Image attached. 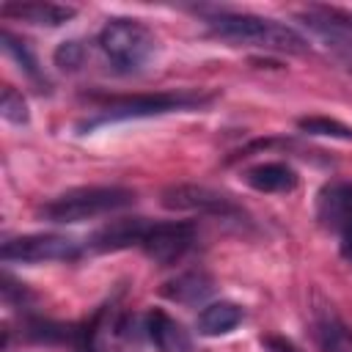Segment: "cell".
<instances>
[{"mask_svg":"<svg viewBox=\"0 0 352 352\" xmlns=\"http://www.w3.org/2000/svg\"><path fill=\"white\" fill-rule=\"evenodd\" d=\"M0 14H3L6 19H19V22H28V25L58 28V25L74 19L77 8L60 6V3H41V0H33V3H3V6H0Z\"/></svg>","mask_w":352,"mask_h":352,"instance_id":"8fae6325","label":"cell"},{"mask_svg":"<svg viewBox=\"0 0 352 352\" xmlns=\"http://www.w3.org/2000/svg\"><path fill=\"white\" fill-rule=\"evenodd\" d=\"M206 28L214 38L231 41V44H245V47H258V50H272V52H308V38L297 33L292 25L256 16V14H239V11H214L206 16Z\"/></svg>","mask_w":352,"mask_h":352,"instance_id":"6da1fadb","label":"cell"},{"mask_svg":"<svg viewBox=\"0 0 352 352\" xmlns=\"http://www.w3.org/2000/svg\"><path fill=\"white\" fill-rule=\"evenodd\" d=\"M212 102V94L195 91V88H182V91H157V94H135V96H118L107 99L99 107V116L80 124L77 129H96L110 121H129V118H154L165 116L173 110H192Z\"/></svg>","mask_w":352,"mask_h":352,"instance_id":"3957f363","label":"cell"},{"mask_svg":"<svg viewBox=\"0 0 352 352\" xmlns=\"http://www.w3.org/2000/svg\"><path fill=\"white\" fill-rule=\"evenodd\" d=\"M261 344H264L270 352H300V349H297L289 338H283V336H264Z\"/></svg>","mask_w":352,"mask_h":352,"instance_id":"44dd1931","label":"cell"},{"mask_svg":"<svg viewBox=\"0 0 352 352\" xmlns=\"http://www.w3.org/2000/svg\"><path fill=\"white\" fill-rule=\"evenodd\" d=\"M162 206L170 212H201V214H217V217H239L242 209L226 198L223 192H214L201 184H170L160 195Z\"/></svg>","mask_w":352,"mask_h":352,"instance_id":"ba28073f","label":"cell"},{"mask_svg":"<svg viewBox=\"0 0 352 352\" xmlns=\"http://www.w3.org/2000/svg\"><path fill=\"white\" fill-rule=\"evenodd\" d=\"M162 294L173 302H184V305H192L204 297L212 294V278L206 272H184L173 280H168L162 286Z\"/></svg>","mask_w":352,"mask_h":352,"instance_id":"2e32d148","label":"cell"},{"mask_svg":"<svg viewBox=\"0 0 352 352\" xmlns=\"http://www.w3.org/2000/svg\"><path fill=\"white\" fill-rule=\"evenodd\" d=\"M55 66H60V69H77L80 63H82V58H85V47L80 44V41H63L58 50H55Z\"/></svg>","mask_w":352,"mask_h":352,"instance_id":"ffe728a7","label":"cell"},{"mask_svg":"<svg viewBox=\"0 0 352 352\" xmlns=\"http://www.w3.org/2000/svg\"><path fill=\"white\" fill-rule=\"evenodd\" d=\"M146 336L148 341L160 349V352H190V336L182 327V322H176L173 316H168L165 311L154 308L146 316Z\"/></svg>","mask_w":352,"mask_h":352,"instance_id":"4fadbf2b","label":"cell"},{"mask_svg":"<svg viewBox=\"0 0 352 352\" xmlns=\"http://www.w3.org/2000/svg\"><path fill=\"white\" fill-rule=\"evenodd\" d=\"M242 316H245V311L236 302H228V300L209 302L198 314V333L201 336H226L242 322Z\"/></svg>","mask_w":352,"mask_h":352,"instance_id":"9a60e30c","label":"cell"},{"mask_svg":"<svg viewBox=\"0 0 352 352\" xmlns=\"http://www.w3.org/2000/svg\"><path fill=\"white\" fill-rule=\"evenodd\" d=\"M314 338L322 352H352V327L333 311V305L314 311Z\"/></svg>","mask_w":352,"mask_h":352,"instance_id":"7c38bea8","label":"cell"},{"mask_svg":"<svg viewBox=\"0 0 352 352\" xmlns=\"http://www.w3.org/2000/svg\"><path fill=\"white\" fill-rule=\"evenodd\" d=\"M297 129L305 135H322V138H338V140H352V126L327 118V116H308L297 121Z\"/></svg>","mask_w":352,"mask_h":352,"instance_id":"ac0fdd59","label":"cell"},{"mask_svg":"<svg viewBox=\"0 0 352 352\" xmlns=\"http://www.w3.org/2000/svg\"><path fill=\"white\" fill-rule=\"evenodd\" d=\"M96 44H99L102 55L107 58V63L121 74L140 72L143 66H148L154 60V55L160 50L157 36L140 19H129V16L107 19L96 36Z\"/></svg>","mask_w":352,"mask_h":352,"instance_id":"7a4b0ae2","label":"cell"},{"mask_svg":"<svg viewBox=\"0 0 352 352\" xmlns=\"http://www.w3.org/2000/svg\"><path fill=\"white\" fill-rule=\"evenodd\" d=\"M242 182L256 192H292L300 179L286 162H258L242 173Z\"/></svg>","mask_w":352,"mask_h":352,"instance_id":"5bb4252c","label":"cell"},{"mask_svg":"<svg viewBox=\"0 0 352 352\" xmlns=\"http://www.w3.org/2000/svg\"><path fill=\"white\" fill-rule=\"evenodd\" d=\"M151 220L146 217H118L110 220L107 226L96 228L88 239V248L96 253H113V250H124V248H140L143 234L148 228Z\"/></svg>","mask_w":352,"mask_h":352,"instance_id":"30bf717a","label":"cell"},{"mask_svg":"<svg viewBox=\"0 0 352 352\" xmlns=\"http://www.w3.org/2000/svg\"><path fill=\"white\" fill-rule=\"evenodd\" d=\"M195 242V223L190 220H160L148 223L140 250L160 267H170L187 256Z\"/></svg>","mask_w":352,"mask_h":352,"instance_id":"8992f818","label":"cell"},{"mask_svg":"<svg viewBox=\"0 0 352 352\" xmlns=\"http://www.w3.org/2000/svg\"><path fill=\"white\" fill-rule=\"evenodd\" d=\"M297 19L319 38L333 47L352 50V11L333 8V6H311L297 14Z\"/></svg>","mask_w":352,"mask_h":352,"instance_id":"9c48e42d","label":"cell"},{"mask_svg":"<svg viewBox=\"0 0 352 352\" xmlns=\"http://www.w3.org/2000/svg\"><path fill=\"white\" fill-rule=\"evenodd\" d=\"M0 41H3V50L19 63V69L30 77V80H41V72H38V63H36V55L30 52V47L22 41V38H16L11 30H3L0 33Z\"/></svg>","mask_w":352,"mask_h":352,"instance_id":"e0dca14e","label":"cell"},{"mask_svg":"<svg viewBox=\"0 0 352 352\" xmlns=\"http://www.w3.org/2000/svg\"><path fill=\"white\" fill-rule=\"evenodd\" d=\"M132 204H135V190L129 187H118V184L74 187L47 201L38 209V214L47 223H80V220H94V217L118 212Z\"/></svg>","mask_w":352,"mask_h":352,"instance_id":"277c9868","label":"cell"},{"mask_svg":"<svg viewBox=\"0 0 352 352\" xmlns=\"http://www.w3.org/2000/svg\"><path fill=\"white\" fill-rule=\"evenodd\" d=\"M3 261L22 264H44V261H74L80 256V245L66 234H25L11 236L0 248Z\"/></svg>","mask_w":352,"mask_h":352,"instance_id":"5b68a950","label":"cell"},{"mask_svg":"<svg viewBox=\"0 0 352 352\" xmlns=\"http://www.w3.org/2000/svg\"><path fill=\"white\" fill-rule=\"evenodd\" d=\"M0 116L11 124H25L28 121V104L22 99L19 91H14L11 85L3 88V96H0Z\"/></svg>","mask_w":352,"mask_h":352,"instance_id":"d6986e66","label":"cell"},{"mask_svg":"<svg viewBox=\"0 0 352 352\" xmlns=\"http://www.w3.org/2000/svg\"><path fill=\"white\" fill-rule=\"evenodd\" d=\"M316 220L338 236L341 253L352 258V182H330L316 192Z\"/></svg>","mask_w":352,"mask_h":352,"instance_id":"52a82bcc","label":"cell"}]
</instances>
